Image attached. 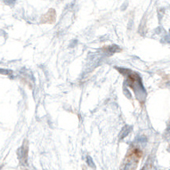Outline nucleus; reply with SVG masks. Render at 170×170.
Segmentation results:
<instances>
[{"instance_id":"nucleus-1","label":"nucleus","mask_w":170,"mask_h":170,"mask_svg":"<svg viewBox=\"0 0 170 170\" xmlns=\"http://www.w3.org/2000/svg\"><path fill=\"white\" fill-rule=\"evenodd\" d=\"M129 127H128V126H127V127H126V128H124V129H123V132H122V133H121V134H120V137H121V138H123V137H125V136H127V135H128V133H129V132H130V129H129Z\"/></svg>"},{"instance_id":"nucleus-2","label":"nucleus","mask_w":170,"mask_h":170,"mask_svg":"<svg viewBox=\"0 0 170 170\" xmlns=\"http://www.w3.org/2000/svg\"><path fill=\"white\" fill-rule=\"evenodd\" d=\"M86 160H87V163H88V165H89V166H94V162L92 161L91 157H87Z\"/></svg>"},{"instance_id":"nucleus-3","label":"nucleus","mask_w":170,"mask_h":170,"mask_svg":"<svg viewBox=\"0 0 170 170\" xmlns=\"http://www.w3.org/2000/svg\"><path fill=\"white\" fill-rule=\"evenodd\" d=\"M10 72V71H7V70H0V73H3V74H8Z\"/></svg>"}]
</instances>
